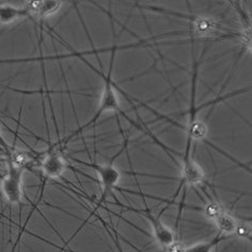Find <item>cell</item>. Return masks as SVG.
Listing matches in <instances>:
<instances>
[{
  "label": "cell",
  "instance_id": "3",
  "mask_svg": "<svg viewBox=\"0 0 252 252\" xmlns=\"http://www.w3.org/2000/svg\"><path fill=\"white\" fill-rule=\"evenodd\" d=\"M22 172L23 168L17 167L10 162L9 173L3 179L1 191L4 199L10 204H19L22 199Z\"/></svg>",
  "mask_w": 252,
  "mask_h": 252
},
{
  "label": "cell",
  "instance_id": "4",
  "mask_svg": "<svg viewBox=\"0 0 252 252\" xmlns=\"http://www.w3.org/2000/svg\"><path fill=\"white\" fill-rule=\"evenodd\" d=\"M66 166V162L60 155L59 149L54 145L46 153L41 162V169L43 175L50 179L60 178L63 175V172L65 171Z\"/></svg>",
  "mask_w": 252,
  "mask_h": 252
},
{
  "label": "cell",
  "instance_id": "8",
  "mask_svg": "<svg viewBox=\"0 0 252 252\" xmlns=\"http://www.w3.org/2000/svg\"><path fill=\"white\" fill-rule=\"evenodd\" d=\"M61 4L62 3L59 1H35L27 3L25 7L29 15L33 14L37 17L44 18L56 14L59 11Z\"/></svg>",
  "mask_w": 252,
  "mask_h": 252
},
{
  "label": "cell",
  "instance_id": "7",
  "mask_svg": "<svg viewBox=\"0 0 252 252\" xmlns=\"http://www.w3.org/2000/svg\"><path fill=\"white\" fill-rule=\"evenodd\" d=\"M212 222L215 223L216 227L218 228L219 234L223 236L236 234L240 224L239 220L225 209L220 211L215 219H212Z\"/></svg>",
  "mask_w": 252,
  "mask_h": 252
},
{
  "label": "cell",
  "instance_id": "6",
  "mask_svg": "<svg viewBox=\"0 0 252 252\" xmlns=\"http://www.w3.org/2000/svg\"><path fill=\"white\" fill-rule=\"evenodd\" d=\"M205 179V172L200 165L194 161L182 160V183L187 185H198Z\"/></svg>",
  "mask_w": 252,
  "mask_h": 252
},
{
  "label": "cell",
  "instance_id": "12",
  "mask_svg": "<svg viewBox=\"0 0 252 252\" xmlns=\"http://www.w3.org/2000/svg\"><path fill=\"white\" fill-rule=\"evenodd\" d=\"M224 208L222 207V205L218 202H210L208 203L206 206L204 208V215L206 216L209 220H212V219H215L220 211H222Z\"/></svg>",
  "mask_w": 252,
  "mask_h": 252
},
{
  "label": "cell",
  "instance_id": "9",
  "mask_svg": "<svg viewBox=\"0 0 252 252\" xmlns=\"http://www.w3.org/2000/svg\"><path fill=\"white\" fill-rule=\"evenodd\" d=\"M29 13L26 7H14L11 5H2L0 6V22L4 25L14 22L15 20L28 17Z\"/></svg>",
  "mask_w": 252,
  "mask_h": 252
},
{
  "label": "cell",
  "instance_id": "15",
  "mask_svg": "<svg viewBox=\"0 0 252 252\" xmlns=\"http://www.w3.org/2000/svg\"><path fill=\"white\" fill-rule=\"evenodd\" d=\"M0 146H1L4 151L7 153V155L10 156V154H11V151H10V147H9V145H7V143H6V141L3 139V137H2V135H1V132H0Z\"/></svg>",
  "mask_w": 252,
  "mask_h": 252
},
{
  "label": "cell",
  "instance_id": "2",
  "mask_svg": "<svg viewBox=\"0 0 252 252\" xmlns=\"http://www.w3.org/2000/svg\"><path fill=\"white\" fill-rule=\"evenodd\" d=\"M122 152L121 151L118 153L109 163L104 164V165H100V164H96V163H83L82 164L86 165L91 168H93L94 170H96V172L98 173V178L100 180V183L102 186V195H101V200L100 202L104 201L105 199H107V196L113 192L114 188L119 183V181L121 179V173L120 171L117 169V167L114 165L115 160L117 159L118 156H120Z\"/></svg>",
  "mask_w": 252,
  "mask_h": 252
},
{
  "label": "cell",
  "instance_id": "13",
  "mask_svg": "<svg viewBox=\"0 0 252 252\" xmlns=\"http://www.w3.org/2000/svg\"><path fill=\"white\" fill-rule=\"evenodd\" d=\"M236 235L242 236V238H247L248 240H250L251 239V226L246 225V224H239Z\"/></svg>",
  "mask_w": 252,
  "mask_h": 252
},
{
  "label": "cell",
  "instance_id": "14",
  "mask_svg": "<svg viewBox=\"0 0 252 252\" xmlns=\"http://www.w3.org/2000/svg\"><path fill=\"white\" fill-rule=\"evenodd\" d=\"M185 248H186V246H184L183 244L175 242V243H172L168 248H166V250L168 252H184Z\"/></svg>",
  "mask_w": 252,
  "mask_h": 252
},
{
  "label": "cell",
  "instance_id": "5",
  "mask_svg": "<svg viewBox=\"0 0 252 252\" xmlns=\"http://www.w3.org/2000/svg\"><path fill=\"white\" fill-rule=\"evenodd\" d=\"M142 214H143L144 217L148 220L149 224L152 226L154 238L161 247L166 249L172 243L176 242L175 234H173V232L167 226H165L162 223L160 217L155 216L153 212L148 209L142 211Z\"/></svg>",
  "mask_w": 252,
  "mask_h": 252
},
{
  "label": "cell",
  "instance_id": "1",
  "mask_svg": "<svg viewBox=\"0 0 252 252\" xmlns=\"http://www.w3.org/2000/svg\"><path fill=\"white\" fill-rule=\"evenodd\" d=\"M114 59H115V50L113 51L112 61H110L109 69L107 72V75L105 76L104 89H103V93H102V97H101V100H100V105L98 107L97 113L93 116V118L88 123L83 124L78 129H76L75 131L70 133L69 136L65 137L64 139H62L61 141H59L58 143L55 144L57 147H61V145L67 144L70 140L80 135V133L83 130L90 128L91 126H93L94 123H96L100 119L102 115H104L107 112H113V110L119 109V99H118L117 94L114 90L113 80H112V74H113V70H114V66H113L114 65Z\"/></svg>",
  "mask_w": 252,
  "mask_h": 252
},
{
  "label": "cell",
  "instance_id": "10",
  "mask_svg": "<svg viewBox=\"0 0 252 252\" xmlns=\"http://www.w3.org/2000/svg\"><path fill=\"white\" fill-rule=\"evenodd\" d=\"M224 236L218 234L215 239L208 242H201L198 244H194L192 246H188L185 248L184 252H212L214 248L218 245V244L223 240Z\"/></svg>",
  "mask_w": 252,
  "mask_h": 252
},
{
  "label": "cell",
  "instance_id": "11",
  "mask_svg": "<svg viewBox=\"0 0 252 252\" xmlns=\"http://www.w3.org/2000/svg\"><path fill=\"white\" fill-rule=\"evenodd\" d=\"M193 28L195 29L196 33L200 35H210L212 33H215L217 26L215 25L214 21L210 19L198 17L194 19Z\"/></svg>",
  "mask_w": 252,
  "mask_h": 252
}]
</instances>
